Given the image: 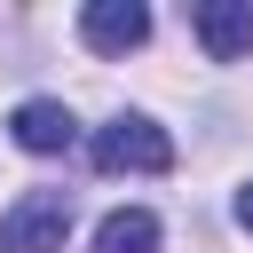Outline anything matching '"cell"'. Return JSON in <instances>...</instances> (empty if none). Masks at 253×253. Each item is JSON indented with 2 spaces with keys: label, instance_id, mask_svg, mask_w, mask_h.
Instances as JSON below:
<instances>
[{
  "label": "cell",
  "instance_id": "obj_1",
  "mask_svg": "<svg viewBox=\"0 0 253 253\" xmlns=\"http://www.w3.org/2000/svg\"><path fill=\"white\" fill-rule=\"evenodd\" d=\"M87 158H95L103 174H166V166H174V134H166L158 119H142V111H119L111 126H95Z\"/></svg>",
  "mask_w": 253,
  "mask_h": 253
},
{
  "label": "cell",
  "instance_id": "obj_2",
  "mask_svg": "<svg viewBox=\"0 0 253 253\" xmlns=\"http://www.w3.org/2000/svg\"><path fill=\"white\" fill-rule=\"evenodd\" d=\"M71 237V198L63 190H32L0 213V253H63Z\"/></svg>",
  "mask_w": 253,
  "mask_h": 253
},
{
  "label": "cell",
  "instance_id": "obj_3",
  "mask_svg": "<svg viewBox=\"0 0 253 253\" xmlns=\"http://www.w3.org/2000/svg\"><path fill=\"white\" fill-rule=\"evenodd\" d=\"M79 40H87L95 55H126V47L150 40V8H142V0H87V8H79Z\"/></svg>",
  "mask_w": 253,
  "mask_h": 253
},
{
  "label": "cell",
  "instance_id": "obj_4",
  "mask_svg": "<svg viewBox=\"0 0 253 253\" xmlns=\"http://www.w3.org/2000/svg\"><path fill=\"white\" fill-rule=\"evenodd\" d=\"M190 32L213 63H237V55H253V0H198Z\"/></svg>",
  "mask_w": 253,
  "mask_h": 253
},
{
  "label": "cell",
  "instance_id": "obj_5",
  "mask_svg": "<svg viewBox=\"0 0 253 253\" xmlns=\"http://www.w3.org/2000/svg\"><path fill=\"white\" fill-rule=\"evenodd\" d=\"M8 134L32 150V158H55V150H71V134H79V119L63 111V103H47V95H32V103H16V119H8Z\"/></svg>",
  "mask_w": 253,
  "mask_h": 253
},
{
  "label": "cell",
  "instance_id": "obj_6",
  "mask_svg": "<svg viewBox=\"0 0 253 253\" xmlns=\"http://www.w3.org/2000/svg\"><path fill=\"white\" fill-rule=\"evenodd\" d=\"M95 253H158V213H150V206H119V213H103Z\"/></svg>",
  "mask_w": 253,
  "mask_h": 253
},
{
  "label": "cell",
  "instance_id": "obj_7",
  "mask_svg": "<svg viewBox=\"0 0 253 253\" xmlns=\"http://www.w3.org/2000/svg\"><path fill=\"white\" fill-rule=\"evenodd\" d=\"M237 221H245V229H253V182H245V190H237Z\"/></svg>",
  "mask_w": 253,
  "mask_h": 253
}]
</instances>
